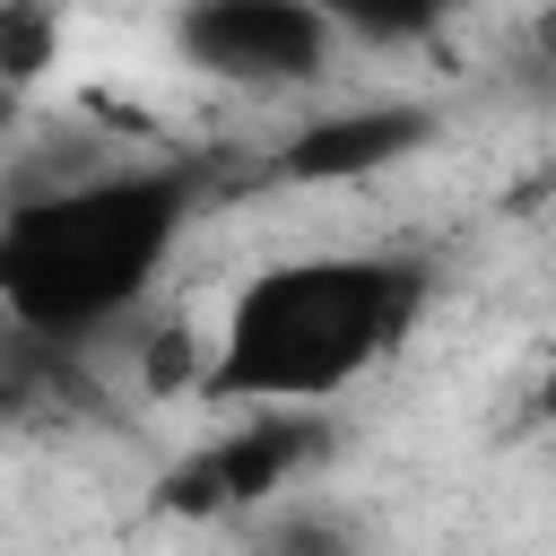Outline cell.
<instances>
[{
  "mask_svg": "<svg viewBox=\"0 0 556 556\" xmlns=\"http://www.w3.org/2000/svg\"><path fill=\"white\" fill-rule=\"evenodd\" d=\"M417 304H426L417 261H382V252L278 261L235 295L217 356L200 365V391L226 408H313L348 391L365 365H382L417 321Z\"/></svg>",
  "mask_w": 556,
  "mask_h": 556,
  "instance_id": "6da1fadb",
  "label": "cell"
},
{
  "mask_svg": "<svg viewBox=\"0 0 556 556\" xmlns=\"http://www.w3.org/2000/svg\"><path fill=\"white\" fill-rule=\"evenodd\" d=\"M191 200H200L191 165H122L52 200H17L0 226L9 321L26 339H96L148 295V278L191 226Z\"/></svg>",
  "mask_w": 556,
  "mask_h": 556,
  "instance_id": "7a4b0ae2",
  "label": "cell"
},
{
  "mask_svg": "<svg viewBox=\"0 0 556 556\" xmlns=\"http://www.w3.org/2000/svg\"><path fill=\"white\" fill-rule=\"evenodd\" d=\"M321 452H330L321 417H304V408H261V417L208 434L200 452H182V460L165 469L156 504L182 513V521H226V513H252V504H269L278 486H295V469H313Z\"/></svg>",
  "mask_w": 556,
  "mask_h": 556,
  "instance_id": "3957f363",
  "label": "cell"
},
{
  "mask_svg": "<svg viewBox=\"0 0 556 556\" xmlns=\"http://www.w3.org/2000/svg\"><path fill=\"white\" fill-rule=\"evenodd\" d=\"M330 9L321 0H182L174 43L191 70L226 87H295L330 61Z\"/></svg>",
  "mask_w": 556,
  "mask_h": 556,
  "instance_id": "277c9868",
  "label": "cell"
},
{
  "mask_svg": "<svg viewBox=\"0 0 556 556\" xmlns=\"http://www.w3.org/2000/svg\"><path fill=\"white\" fill-rule=\"evenodd\" d=\"M434 139L426 104H356V113H321L278 148V182H365L400 156H417Z\"/></svg>",
  "mask_w": 556,
  "mask_h": 556,
  "instance_id": "5b68a950",
  "label": "cell"
},
{
  "mask_svg": "<svg viewBox=\"0 0 556 556\" xmlns=\"http://www.w3.org/2000/svg\"><path fill=\"white\" fill-rule=\"evenodd\" d=\"M330 9V26H348V35H365V43H417V35H434L460 0H321Z\"/></svg>",
  "mask_w": 556,
  "mask_h": 556,
  "instance_id": "8992f818",
  "label": "cell"
},
{
  "mask_svg": "<svg viewBox=\"0 0 556 556\" xmlns=\"http://www.w3.org/2000/svg\"><path fill=\"white\" fill-rule=\"evenodd\" d=\"M43 61H52V17H43V0H9V9H0V70L26 87V78H43Z\"/></svg>",
  "mask_w": 556,
  "mask_h": 556,
  "instance_id": "52a82bcc",
  "label": "cell"
},
{
  "mask_svg": "<svg viewBox=\"0 0 556 556\" xmlns=\"http://www.w3.org/2000/svg\"><path fill=\"white\" fill-rule=\"evenodd\" d=\"M269 556H356V539H348V530H330V521H313V513H295V521H278Z\"/></svg>",
  "mask_w": 556,
  "mask_h": 556,
  "instance_id": "ba28073f",
  "label": "cell"
}]
</instances>
